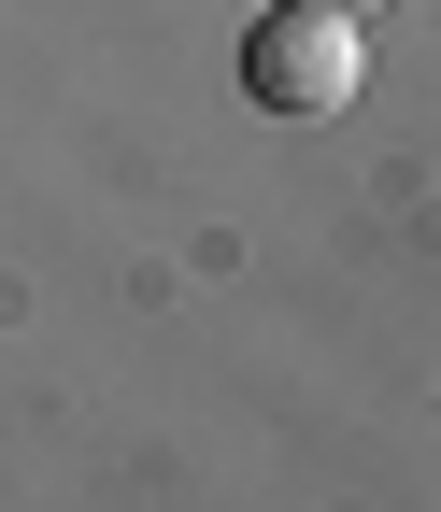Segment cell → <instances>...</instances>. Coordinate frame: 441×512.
Wrapping results in <instances>:
<instances>
[{"mask_svg":"<svg viewBox=\"0 0 441 512\" xmlns=\"http://www.w3.org/2000/svg\"><path fill=\"white\" fill-rule=\"evenodd\" d=\"M299 15H370V0H299Z\"/></svg>","mask_w":441,"mask_h":512,"instance_id":"cell-2","label":"cell"},{"mask_svg":"<svg viewBox=\"0 0 441 512\" xmlns=\"http://www.w3.org/2000/svg\"><path fill=\"white\" fill-rule=\"evenodd\" d=\"M356 15H299V0H271V29L242 43V86H257V114H342L356 100Z\"/></svg>","mask_w":441,"mask_h":512,"instance_id":"cell-1","label":"cell"}]
</instances>
